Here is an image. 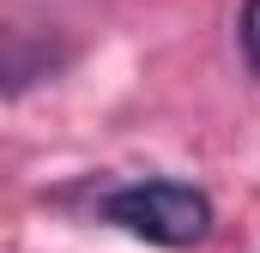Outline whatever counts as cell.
I'll list each match as a JSON object with an SVG mask.
<instances>
[{"mask_svg": "<svg viewBox=\"0 0 260 253\" xmlns=\"http://www.w3.org/2000/svg\"><path fill=\"white\" fill-rule=\"evenodd\" d=\"M103 217L151 247H194L212 229V199L188 181H127L103 193Z\"/></svg>", "mask_w": 260, "mask_h": 253, "instance_id": "cell-1", "label": "cell"}, {"mask_svg": "<svg viewBox=\"0 0 260 253\" xmlns=\"http://www.w3.org/2000/svg\"><path fill=\"white\" fill-rule=\"evenodd\" d=\"M242 55H248V66L260 72V0L242 6Z\"/></svg>", "mask_w": 260, "mask_h": 253, "instance_id": "cell-2", "label": "cell"}]
</instances>
